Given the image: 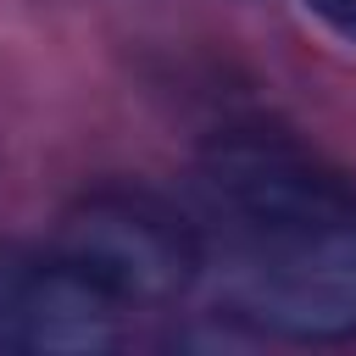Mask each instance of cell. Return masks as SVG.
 I'll use <instances>...</instances> for the list:
<instances>
[{"instance_id": "1", "label": "cell", "mask_w": 356, "mask_h": 356, "mask_svg": "<svg viewBox=\"0 0 356 356\" xmlns=\"http://www.w3.org/2000/svg\"><path fill=\"white\" fill-rule=\"evenodd\" d=\"M200 273L261 334L356 339V189L267 134H228L195 167Z\"/></svg>"}, {"instance_id": "2", "label": "cell", "mask_w": 356, "mask_h": 356, "mask_svg": "<svg viewBox=\"0 0 356 356\" xmlns=\"http://www.w3.org/2000/svg\"><path fill=\"white\" fill-rule=\"evenodd\" d=\"M56 250L78 261L95 284H106L128 312L172 306L200 278V234L195 222L145 195V189H95L83 195L61 228Z\"/></svg>"}, {"instance_id": "3", "label": "cell", "mask_w": 356, "mask_h": 356, "mask_svg": "<svg viewBox=\"0 0 356 356\" xmlns=\"http://www.w3.org/2000/svg\"><path fill=\"white\" fill-rule=\"evenodd\" d=\"M128 306L78 261L50 250H0V350L95 356L128 339Z\"/></svg>"}, {"instance_id": "4", "label": "cell", "mask_w": 356, "mask_h": 356, "mask_svg": "<svg viewBox=\"0 0 356 356\" xmlns=\"http://www.w3.org/2000/svg\"><path fill=\"white\" fill-rule=\"evenodd\" d=\"M334 33H345V39H356V0H306Z\"/></svg>"}]
</instances>
